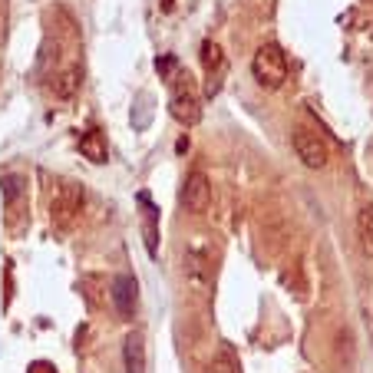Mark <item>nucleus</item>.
Wrapping results in <instances>:
<instances>
[{"label": "nucleus", "mask_w": 373, "mask_h": 373, "mask_svg": "<svg viewBox=\"0 0 373 373\" xmlns=\"http://www.w3.org/2000/svg\"><path fill=\"white\" fill-rule=\"evenodd\" d=\"M251 77H255V83H258L261 89H268V93H274V89L284 87V83H287V57H284V50L274 47V43L258 47V53L251 57Z\"/></svg>", "instance_id": "obj_1"}, {"label": "nucleus", "mask_w": 373, "mask_h": 373, "mask_svg": "<svg viewBox=\"0 0 373 373\" xmlns=\"http://www.w3.org/2000/svg\"><path fill=\"white\" fill-rule=\"evenodd\" d=\"M169 113L182 126H195L201 119V96L189 73H175L172 93H169Z\"/></svg>", "instance_id": "obj_2"}, {"label": "nucleus", "mask_w": 373, "mask_h": 373, "mask_svg": "<svg viewBox=\"0 0 373 373\" xmlns=\"http://www.w3.org/2000/svg\"><path fill=\"white\" fill-rule=\"evenodd\" d=\"M83 201H87L83 185L63 182L60 185V191L53 195V205H50V218H53V225H57L60 231H73L77 228V221H79V215H83Z\"/></svg>", "instance_id": "obj_3"}, {"label": "nucleus", "mask_w": 373, "mask_h": 373, "mask_svg": "<svg viewBox=\"0 0 373 373\" xmlns=\"http://www.w3.org/2000/svg\"><path fill=\"white\" fill-rule=\"evenodd\" d=\"M291 145H294V155L301 159V165H307V169H324L327 159H330V149H327L324 135H317L314 129H304V126L294 129Z\"/></svg>", "instance_id": "obj_4"}, {"label": "nucleus", "mask_w": 373, "mask_h": 373, "mask_svg": "<svg viewBox=\"0 0 373 373\" xmlns=\"http://www.w3.org/2000/svg\"><path fill=\"white\" fill-rule=\"evenodd\" d=\"M211 205V179L205 172H191L182 185V208L189 215H205Z\"/></svg>", "instance_id": "obj_5"}, {"label": "nucleus", "mask_w": 373, "mask_h": 373, "mask_svg": "<svg viewBox=\"0 0 373 373\" xmlns=\"http://www.w3.org/2000/svg\"><path fill=\"white\" fill-rule=\"evenodd\" d=\"M109 297H113L116 314L123 317V321H129L135 314V304H139V284H135L133 274H116Z\"/></svg>", "instance_id": "obj_6"}, {"label": "nucleus", "mask_w": 373, "mask_h": 373, "mask_svg": "<svg viewBox=\"0 0 373 373\" xmlns=\"http://www.w3.org/2000/svg\"><path fill=\"white\" fill-rule=\"evenodd\" d=\"M145 337L139 334V330H133V334H126L123 340V367L126 373H145Z\"/></svg>", "instance_id": "obj_7"}, {"label": "nucleus", "mask_w": 373, "mask_h": 373, "mask_svg": "<svg viewBox=\"0 0 373 373\" xmlns=\"http://www.w3.org/2000/svg\"><path fill=\"white\" fill-rule=\"evenodd\" d=\"M79 83H83V69H79L77 63H69V67H63L60 73H53L50 89H53L57 99H73V96L79 93Z\"/></svg>", "instance_id": "obj_8"}, {"label": "nucleus", "mask_w": 373, "mask_h": 373, "mask_svg": "<svg viewBox=\"0 0 373 373\" xmlns=\"http://www.w3.org/2000/svg\"><path fill=\"white\" fill-rule=\"evenodd\" d=\"M139 205H143L145 248H149V255H155V251H159V208L149 201V195H139Z\"/></svg>", "instance_id": "obj_9"}, {"label": "nucleus", "mask_w": 373, "mask_h": 373, "mask_svg": "<svg viewBox=\"0 0 373 373\" xmlns=\"http://www.w3.org/2000/svg\"><path fill=\"white\" fill-rule=\"evenodd\" d=\"M79 152L83 159H89L93 165H103L109 159V149H106V135L99 129H89V133L79 135Z\"/></svg>", "instance_id": "obj_10"}, {"label": "nucleus", "mask_w": 373, "mask_h": 373, "mask_svg": "<svg viewBox=\"0 0 373 373\" xmlns=\"http://www.w3.org/2000/svg\"><path fill=\"white\" fill-rule=\"evenodd\" d=\"M357 238H360L367 258H373V205H364L357 215Z\"/></svg>", "instance_id": "obj_11"}, {"label": "nucleus", "mask_w": 373, "mask_h": 373, "mask_svg": "<svg viewBox=\"0 0 373 373\" xmlns=\"http://www.w3.org/2000/svg\"><path fill=\"white\" fill-rule=\"evenodd\" d=\"M208 373H238V357H235V350L228 344H221L218 354L211 357Z\"/></svg>", "instance_id": "obj_12"}, {"label": "nucleus", "mask_w": 373, "mask_h": 373, "mask_svg": "<svg viewBox=\"0 0 373 373\" xmlns=\"http://www.w3.org/2000/svg\"><path fill=\"white\" fill-rule=\"evenodd\" d=\"M201 63H205V73H208V79L211 77H221V69H225V60H221V50H218V43H201Z\"/></svg>", "instance_id": "obj_13"}]
</instances>
